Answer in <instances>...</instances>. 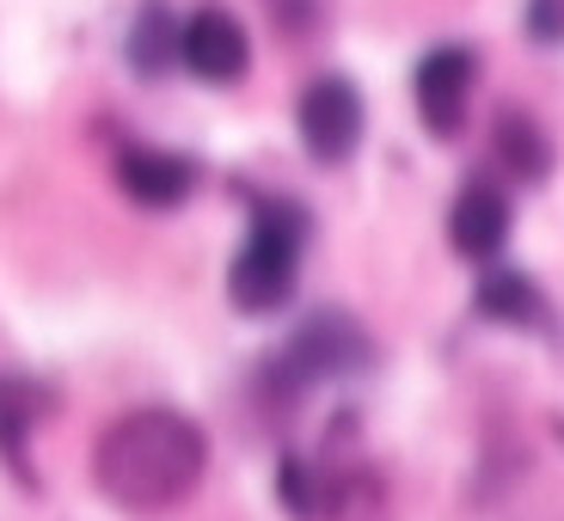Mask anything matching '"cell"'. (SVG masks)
<instances>
[{"instance_id": "5", "label": "cell", "mask_w": 564, "mask_h": 521, "mask_svg": "<svg viewBox=\"0 0 564 521\" xmlns=\"http://www.w3.org/2000/svg\"><path fill=\"white\" fill-rule=\"evenodd\" d=\"M473 86H479V50L473 43H436V50H423L417 68H411L417 123L436 141H454L466 129V111H473Z\"/></svg>"}, {"instance_id": "6", "label": "cell", "mask_w": 564, "mask_h": 521, "mask_svg": "<svg viewBox=\"0 0 564 521\" xmlns=\"http://www.w3.org/2000/svg\"><path fill=\"white\" fill-rule=\"evenodd\" d=\"M509 234H516V203H509V191L497 178H466L454 191V209H448V246L466 264L491 270L503 258Z\"/></svg>"}, {"instance_id": "2", "label": "cell", "mask_w": 564, "mask_h": 521, "mask_svg": "<svg viewBox=\"0 0 564 521\" xmlns=\"http://www.w3.org/2000/svg\"><path fill=\"white\" fill-rule=\"evenodd\" d=\"M307 209L295 197H252V227H246V246L227 264V301L252 319L282 313L295 301L301 282V252H307Z\"/></svg>"}, {"instance_id": "3", "label": "cell", "mask_w": 564, "mask_h": 521, "mask_svg": "<svg viewBox=\"0 0 564 521\" xmlns=\"http://www.w3.org/2000/svg\"><path fill=\"white\" fill-rule=\"evenodd\" d=\"M295 129H301V148H307L313 166H344V160H356V148L368 135L362 86L350 74H319V80H307L295 99Z\"/></svg>"}, {"instance_id": "10", "label": "cell", "mask_w": 564, "mask_h": 521, "mask_svg": "<svg viewBox=\"0 0 564 521\" xmlns=\"http://www.w3.org/2000/svg\"><path fill=\"white\" fill-rule=\"evenodd\" d=\"M123 56L141 80H166L172 68H184V19L172 13L166 0H141L135 19H129Z\"/></svg>"}, {"instance_id": "4", "label": "cell", "mask_w": 564, "mask_h": 521, "mask_svg": "<svg viewBox=\"0 0 564 521\" xmlns=\"http://www.w3.org/2000/svg\"><path fill=\"white\" fill-rule=\"evenodd\" d=\"M362 362H368V332L350 319V313L325 307V313H313L307 325H295V338L276 350L270 375H282L289 393H307V387H319V381L356 375Z\"/></svg>"}, {"instance_id": "9", "label": "cell", "mask_w": 564, "mask_h": 521, "mask_svg": "<svg viewBox=\"0 0 564 521\" xmlns=\"http://www.w3.org/2000/svg\"><path fill=\"white\" fill-rule=\"evenodd\" d=\"M491 154H497V166L528 191V184H546L552 178L558 148H552V135L540 129V117H528L522 105H503L497 123H491Z\"/></svg>"}, {"instance_id": "11", "label": "cell", "mask_w": 564, "mask_h": 521, "mask_svg": "<svg viewBox=\"0 0 564 521\" xmlns=\"http://www.w3.org/2000/svg\"><path fill=\"white\" fill-rule=\"evenodd\" d=\"M473 307H479V319L491 325H516V332H528V325H546V295H540V282L522 276V270H485L479 289H473Z\"/></svg>"}, {"instance_id": "1", "label": "cell", "mask_w": 564, "mask_h": 521, "mask_svg": "<svg viewBox=\"0 0 564 521\" xmlns=\"http://www.w3.org/2000/svg\"><path fill=\"white\" fill-rule=\"evenodd\" d=\"M209 473V436L178 405H135L105 423L93 448V485L129 515H166Z\"/></svg>"}, {"instance_id": "12", "label": "cell", "mask_w": 564, "mask_h": 521, "mask_svg": "<svg viewBox=\"0 0 564 521\" xmlns=\"http://www.w3.org/2000/svg\"><path fill=\"white\" fill-rule=\"evenodd\" d=\"M31 423H37V387L31 381H13V375H0V454L25 473V436H31Z\"/></svg>"}, {"instance_id": "13", "label": "cell", "mask_w": 564, "mask_h": 521, "mask_svg": "<svg viewBox=\"0 0 564 521\" xmlns=\"http://www.w3.org/2000/svg\"><path fill=\"white\" fill-rule=\"evenodd\" d=\"M522 31L546 50H564V0H528L522 7Z\"/></svg>"}, {"instance_id": "7", "label": "cell", "mask_w": 564, "mask_h": 521, "mask_svg": "<svg viewBox=\"0 0 564 521\" xmlns=\"http://www.w3.org/2000/svg\"><path fill=\"white\" fill-rule=\"evenodd\" d=\"M184 74L203 86H240L252 74V31L227 7H197L184 13Z\"/></svg>"}, {"instance_id": "8", "label": "cell", "mask_w": 564, "mask_h": 521, "mask_svg": "<svg viewBox=\"0 0 564 521\" xmlns=\"http://www.w3.org/2000/svg\"><path fill=\"white\" fill-rule=\"evenodd\" d=\"M111 172H117V191L129 203H141V209H178V203H191V191L203 178V166L191 154H178V148H148V141L117 148Z\"/></svg>"}]
</instances>
